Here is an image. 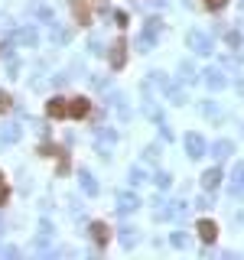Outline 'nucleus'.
I'll use <instances>...</instances> for the list:
<instances>
[{"label":"nucleus","instance_id":"1","mask_svg":"<svg viewBox=\"0 0 244 260\" xmlns=\"http://www.w3.org/2000/svg\"><path fill=\"white\" fill-rule=\"evenodd\" d=\"M186 43H189L192 52H202V56H208V52H212V39H208L205 33H199V30H192L189 36H186Z\"/></svg>","mask_w":244,"mask_h":260},{"label":"nucleus","instance_id":"2","mask_svg":"<svg viewBox=\"0 0 244 260\" xmlns=\"http://www.w3.org/2000/svg\"><path fill=\"white\" fill-rule=\"evenodd\" d=\"M186 153H189V160H202L205 156V140L199 134H186Z\"/></svg>","mask_w":244,"mask_h":260},{"label":"nucleus","instance_id":"3","mask_svg":"<svg viewBox=\"0 0 244 260\" xmlns=\"http://www.w3.org/2000/svg\"><path fill=\"white\" fill-rule=\"evenodd\" d=\"M159 26H163V23H159V20H150V23H146V30H143L140 43H137V46H140L143 52H146V49H153V43H156V36H159Z\"/></svg>","mask_w":244,"mask_h":260},{"label":"nucleus","instance_id":"4","mask_svg":"<svg viewBox=\"0 0 244 260\" xmlns=\"http://www.w3.org/2000/svg\"><path fill=\"white\" fill-rule=\"evenodd\" d=\"M137 208H140V198H137L134 192L117 195V211H121V215H130V211H137Z\"/></svg>","mask_w":244,"mask_h":260},{"label":"nucleus","instance_id":"5","mask_svg":"<svg viewBox=\"0 0 244 260\" xmlns=\"http://www.w3.org/2000/svg\"><path fill=\"white\" fill-rule=\"evenodd\" d=\"M88 111H92V101H88V98L68 101V117H88Z\"/></svg>","mask_w":244,"mask_h":260},{"label":"nucleus","instance_id":"6","mask_svg":"<svg viewBox=\"0 0 244 260\" xmlns=\"http://www.w3.org/2000/svg\"><path fill=\"white\" fill-rule=\"evenodd\" d=\"M46 111H49V117H68V101L52 98V101L46 104Z\"/></svg>","mask_w":244,"mask_h":260},{"label":"nucleus","instance_id":"7","mask_svg":"<svg viewBox=\"0 0 244 260\" xmlns=\"http://www.w3.org/2000/svg\"><path fill=\"white\" fill-rule=\"evenodd\" d=\"M199 237L205 244H212L215 237H218V224H215V221H199Z\"/></svg>","mask_w":244,"mask_h":260},{"label":"nucleus","instance_id":"8","mask_svg":"<svg viewBox=\"0 0 244 260\" xmlns=\"http://www.w3.org/2000/svg\"><path fill=\"white\" fill-rule=\"evenodd\" d=\"M88 231H92V241H95V244H108L111 231H108V224H104V221H95Z\"/></svg>","mask_w":244,"mask_h":260},{"label":"nucleus","instance_id":"9","mask_svg":"<svg viewBox=\"0 0 244 260\" xmlns=\"http://www.w3.org/2000/svg\"><path fill=\"white\" fill-rule=\"evenodd\" d=\"M231 153H234V143H228V140H218V143L212 147V156H215V160H225V156H231Z\"/></svg>","mask_w":244,"mask_h":260},{"label":"nucleus","instance_id":"10","mask_svg":"<svg viewBox=\"0 0 244 260\" xmlns=\"http://www.w3.org/2000/svg\"><path fill=\"white\" fill-rule=\"evenodd\" d=\"M124 52H127L124 39H121V43H114V49H111V65H114V68H121V65H124V59H127Z\"/></svg>","mask_w":244,"mask_h":260},{"label":"nucleus","instance_id":"11","mask_svg":"<svg viewBox=\"0 0 244 260\" xmlns=\"http://www.w3.org/2000/svg\"><path fill=\"white\" fill-rule=\"evenodd\" d=\"M78 179H82V189H85L88 195H98V182H95V176L88 173V169H82V173H78Z\"/></svg>","mask_w":244,"mask_h":260},{"label":"nucleus","instance_id":"12","mask_svg":"<svg viewBox=\"0 0 244 260\" xmlns=\"http://www.w3.org/2000/svg\"><path fill=\"white\" fill-rule=\"evenodd\" d=\"M218 179H221V173H218V169H205V176H202V186H205V189H215V186H218Z\"/></svg>","mask_w":244,"mask_h":260},{"label":"nucleus","instance_id":"13","mask_svg":"<svg viewBox=\"0 0 244 260\" xmlns=\"http://www.w3.org/2000/svg\"><path fill=\"white\" fill-rule=\"evenodd\" d=\"M202 78L208 81V88H225V78H221V72H215V68H212V72H205Z\"/></svg>","mask_w":244,"mask_h":260},{"label":"nucleus","instance_id":"14","mask_svg":"<svg viewBox=\"0 0 244 260\" xmlns=\"http://www.w3.org/2000/svg\"><path fill=\"white\" fill-rule=\"evenodd\" d=\"M231 186L238 189V192L244 189V163H238V166H234V176H231Z\"/></svg>","mask_w":244,"mask_h":260},{"label":"nucleus","instance_id":"15","mask_svg":"<svg viewBox=\"0 0 244 260\" xmlns=\"http://www.w3.org/2000/svg\"><path fill=\"white\" fill-rule=\"evenodd\" d=\"M17 39H20V43H26V46H36V33H33V30H20Z\"/></svg>","mask_w":244,"mask_h":260},{"label":"nucleus","instance_id":"16","mask_svg":"<svg viewBox=\"0 0 244 260\" xmlns=\"http://www.w3.org/2000/svg\"><path fill=\"white\" fill-rule=\"evenodd\" d=\"M121 244H124V247H130V244H137V231L124 228V231H121Z\"/></svg>","mask_w":244,"mask_h":260},{"label":"nucleus","instance_id":"17","mask_svg":"<svg viewBox=\"0 0 244 260\" xmlns=\"http://www.w3.org/2000/svg\"><path fill=\"white\" fill-rule=\"evenodd\" d=\"M20 140V127H4V143Z\"/></svg>","mask_w":244,"mask_h":260},{"label":"nucleus","instance_id":"18","mask_svg":"<svg viewBox=\"0 0 244 260\" xmlns=\"http://www.w3.org/2000/svg\"><path fill=\"white\" fill-rule=\"evenodd\" d=\"M170 244H173V247H186V234H183V231H176V234L170 237Z\"/></svg>","mask_w":244,"mask_h":260},{"label":"nucleus","instance_id":"19","mask_svg":"<svg viewBox=\"0 0 244 260\" xmlns=\"http://www.w3.org/2000/svg\"><path fill=\"white\" fill-rule=\"evenodd\" d=\"M179 75H186V81H192V75H195V68H192L189 62H183V65H179Z\"/></svg>","mask_w":244,"mask_h":260},{"label":"nucleus","instance_id":"20","mask_svg":"<svg viewBox=\"0 0 244 260\" xmlns=\"http://www.w3.org/2000/svg\"><path fill=\"white\" fill-rule=\"evenodd\" d=\"M140 179H143V169L134 166V169H130V182H134V186H140Z\"/></svg>","mask_w":244,"mask_h":260},{"label":"nucleus","instance_id":"21","mask_svg":"<svg viewBox=\"0 0 244 260\" xmlns=\"http://www.w3.org/2000/svg\"><path fill=\"white\" fill-rule=\"evenodd\" d=\"M153 182H156L159 189H170V186H173V182H170V176H166V173H159V176H156V179H153Z\"/></svg>","mask_w":244,"mask_h":260},{"label":"nucleus","instance_id":"22","mask_svg":"<svg viewBox=\"0 0 244 260\" xmlns=\"http://www.w3.org/2000/svg\"><path fill=\"white\" fill-rule=\"evenodd\" d=\"M4 111H10V94L0 91V114H4Z\"/></svg>","mask_w":244,"mask_h":260},{"label":"nucleus","instance_id":"23","mask_svg":"<svg viewBox=\"0 0 244 260\" xmlns=\"http://www.w3.org/2000/svg\"><path fill=\"white\" fill-rule=\"evenodd\" d=\"M202 114H205V117H215V114H218V107H215L212 101H205V107H202Z\"/></svg>","mask_w":244,"mask_h":260},{"label":"nucleus","instance_id":"24","mask_svg":"<svg viewBox=\"0 0 244 260\" xmlns=\"http://www.w3.org/2000/svg\"><path fill=\"white\" fill-rule=\"evenodd\" d=\"M75 17H78L82 23H88V10H85V7H82V4H75Z\"/></svg>","mask_w":244,"mask_h":260},{"label":"nucleus","instance_id":"25","mask_svg":"<svg viewBox=\"0 0 244 260\" xmlns=\"http://www.w3.org/2000/svg\"><path fill=\"white\" fill-rule=\"evenodd\" d=\"M52 39H55V43H65L68 33H65V30H55V33H52Z\"/></svg>","mask_w":244,"mask_h":260},{"label":"nucleus","instance_id":"26","mask_svg":"<svg viewBox=\"0 0 244 260\" xmlns=\"http://www.w3.org/2000/svg\"><path fill=\"white\" fill-rule=\"evenodd\" d=\"M208 7H212V10H221V7H225V0H208Z\"/></svg>","mask_w":244,"mask_h":260},{"label":"nucleus","instance_id":"27","mask_svg":"<svg viewBox=\"0 0 244 260\" xmlns=\"http://www.w3.org/2000/svg\"><path fill=\"white\" fill-rule=\"evenodd\" d=\"M0 202H7V186L0 182Z\"/></svg>","mask_w":244,"mask_h":260},{"label":"nucleus","instance_id":"28","mask_svg":"<svg viewBox=\"0 0 244 260\" xmlns=\"http://www.w3.org/2000/svg\"><path fill=\"white\" fill-rule=\"evenodd\" d=\"M0 182H4V176H0Z\"/></svg>","mask_w":244,"mask_h":260}]
</instances>
